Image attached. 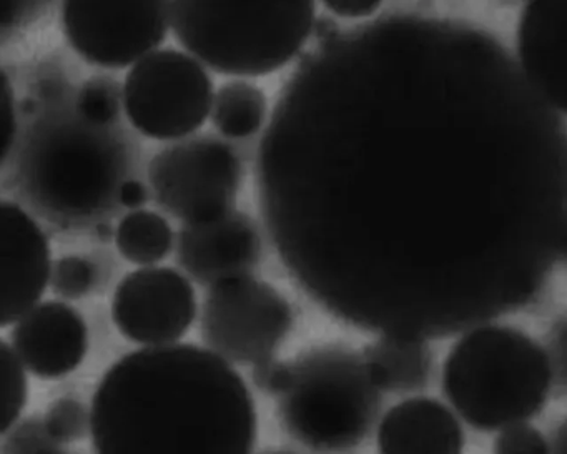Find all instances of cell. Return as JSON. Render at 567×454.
Instances as JSON below:
<instances>
[{
	"label": "cell",
	"mask_w": 567,
	"mask_h": 454,
	"mask_svg": "<svg viewBox=\"0 0 567 454\" xmlns=\"http://www.w3.org/2000/svg\"><path fill=\"white\" fill-rule=\"evenodd\" d=\"M549 109L456 25L384 18L318 45L258 148L285 270L380 337H450L523 307L567 235V134Z\"/></svg>",
	"instance_id": "obj_1"
},
{
	"label": "cell",
	"mask_w": 567,
	"mask_h": 454,
	"mask_svg": "<svg viewBox=\"0 0 567 454\" xmlns=\"http://www.w3.org/2000/svg\"><path fill=\"white\" fill-rule=\"evenodd\" d=\"M91 414L95 454H251L257 440L244 378L192 343L118 360L99 383Z\"/></svg>",
	"instance_id": "obj_2"
},
{
	"label": "cell",
	"mask_w": 567,
	"mask_h": 454,
	"mask_svg": "<svg viewBox=\"0 0 567 454\" xmlns=\"http://www.w3.org/2000/svg\"><path fill=\"white\" fill-rule=\"evenodd\" d=\"M553 380L549 354L529 334L484 323L451 347L441 384L461 420L477 431H501L539 414Z\"/></svg>",
	"instance_id": "obj_3"
},
{
	"label": "cell",
	"mask_w": 567,
	"mask_h": 454,
	"mask_svg": "<svg viewBox=\"0 0 567 454\" xmlns=\"http://www.w3.org/2000/svg\"><path fill=\"white\" fill-rule=\"evenodd\" d=\"M182 48L221 75L261 78L290 64L313 35L315 2H171Z\"/></svg>",
	"instance_id": "obj_4"
},
{
	"label": "cell",
	"mask_w": 567,
	"mask_h": 454,
	"mask_svg": "<svg viewBox=\"0 0 567 454\" xmlns=\"http://www.w3.org/2000/svg\"><path fill=\"white\" fill-rule=\"evenodd\" d=\"M81 115L39 124L22 154L25 194L52 220H91L111 207L124 185V147L118 138Z\"/></svg>",
	"instance_id": "obj_5"
},
{
	"label": "cell",
	"mask_w": 567,
	"mask_h": 454,
	"mask_svg": "<svg viewBox=\"0 0 567 454\" xmlns=\"http://www.w3.org/2000/svg\"><path fill=\"white\" fill-rule=\"evenodd\" d=\"M277 400L287 433L318 453L360 446L381 410V391L363 357L337 344L311 348L290 361Z\"/></svg>",
	"instance_id": "obj_6"
},
{
	"label": "cell",
	"mask_w": 567,
	"mask_h": 454,
	"mask_svg": "<svg viewBox=\"0 0 567 454\" xmlns=\"http://www.w3.org/2000/svg\"><path fill=\"white\" fill-rule=\"evenodd\" d=\"M214 101V82L202 62L175 49L152 52L124 82L128 121L155 141H177L197 132Z\"/></svg>",
	"instance_id": "obj_7"
},
{
	"label": "cell",
	"mask_w": 567,
	"mask_h": 454,
	"mask_svg": "<svg viewBox=\"0 0 567 454\" xmlns=\"http://www.w3.org/2000/svg\"><path fill=\"white\" fill-rule=\"evenodd\" d=\"M148 182L162 210L185 225L204 224L234 211L244 165L227 142L202 135L158 152Z\"/></svg>",
	"instance_id": "obj_8"
},
{
	"label": "cell",
	"mask_w": 567,
	"mask_h": 454,
	"mask_svg": "<svg viewBox=\"0 0 567 454\" xmlns=\"http://www.w3.org/2000/svg\"><path fill=\"white\" fill-rule=\"evenodd\" d=\"M293 321L287 298L248 275L210 288L202 305L200 334L205 347L228 363L255 367L275 357Z\"/></svg>",
	"instance_id": "obj_9"
},
{
	"label": "cell",
	"mask_w": 567,
	"mask_h": 454,
	"mask_svg": "<svg viewBox=\"0 0 567 454\" xmlns=\"http://www.w3.org/2000/svg\"><path fill=\"white\" fill-rule=\"evenodd\" d=\"M62 28L89 64L124 69L155 52L167 38V2H65Z\"/></svg>",
	"instance_id": "obj_10"
},
{
	"label": "cell",
	"mask_w": 567,
	"mask_h": 454,
	"mask_svg": "<svg viewBox=\"0 0 567 454\" xmlns=\"http://www.w3.org/2000/svg\"><path fill=\"white\" fill-rule=\"evenodd\" d=\"M197 317L190 280L171 267L132 271L115 288L112 318L132 343L167 347L187 334Z\"/></svg>",
	"instance_id": "obj_11"
},
{
	"label": "cell",
	"mask_w": 567,
	"mask_h": 454,
	"mask_svg": "<svg viewBox=\"0 0 567 454\" xmlns=\"http://www.w3.org/2000/svg\"><path fill=\"white\" fill-rule=\"evenodd\" d=\"M48 237L31 215L0 205V324L18 323L38 307L52 275Z\"/></svg>",
	"instance_id": "obj_12"
},
{
	"label": "cell",
	"mask_w": 567,
	"mask_h": 454,
	"mask_svg": "<svg viewBox=\"0 0 567 454\" xmlns=\"http://www.w3.org/2000/svg\"><path fill=\"white\" fill-rule=\"evenodd\" d=\"M175 258L202 287L248 277L261 258V235L254 218L230 211L204 224H188L177 238Z\"/></svg>",
	"instance_id": "obj_13"
},
{
	"label": "cell",
	"mask_w": 567,
	"mask_h": 454,
	"mask_svg": "<svg viewBox=\"0 0 567 454\" xmlns=\"http://www.w3.org/2000/svg\"><path fill=\"white\" fill-rule=\"evenodd\" d=\"M12 350L42 380H59L78 370L87 354L84 318L62 301H45L25 313L11 333Z\"/></svg>",
	"instance_id": "obj_14"
},
{
	"label": "cell",
	"mask_w": 567,
	"mask_h": 454,
	"mask_svg": "<svg viewBox=\"0 0 567 454\" xmlns=\"http://www.w3.org/2000/svg\"><path fill=\"white\" fill-rule=\"evenodd\" d=\"M519 69L554 112L567 115V2H529L517 21Z\"/></svg>",
	"instance_id": "obj_15"
},
{
	"label": "cell",
	"mask_w": 567,
	"mask_h": 454,
	"mask_svg": "<svg viewBox=\"0 0 567 454\" xmlns=\"http://www.w3.org/2000/svg\"><path fill=\"white\" fill-rule=\"evenodd\" d=\"M380 454H463L464 431L456 414L434 398L394 404L378 424Z\"/></svg>",
	"instance_id": "obj_16"
},
{
	"label": "cell",
	"mask_w": 567,
	"mask_h": 454,
	"mask_svg": "<svg viewBox=\"0 0 567 454\" xmlns=\"http://www.w3.org/2000/svg\"><path fill=\"white\" fill-rule=\"evenodd\" d=\"M361 357L381 393H414L430 383L433 354L424 340L384 334L368 344Z\"/></svg>",
	"instance_id": "obj_17"
},
{
	"label": "cell",
	"mask_w": 567,
	"mask_h": 454,
	"mask_svg": "<svg viewBox=\"0 0 567 454\" xmlns=\"http://www.w3.org/2000/svg\"><path fill=\"white\" fill-rule=\"evenodd\" d=\"M268 102L264 91L244 81L227 82L218 89L212 109L215 128L227 138H248L264 127Z\"/></svg>",
	"instance_id": "obj_18"
},
{
	"label": "cell",
	"mask_w": 567,
	"mask_h": 454,
	"mask_svg": "<svg viewBox=\"0 0 567 454\" xmlns=\"http://www.w3.org/2000/svg\"><path fill=\"white\" fill-rule=\"evenodd\" d=\"M174 241L171 224L155 211H131L115 230V245L122 257L142 267L165 260L174 248Z\"/></svg>",
	"instance_id": "obj_19"
},
{
	"label": "cell",
	"mask_w": 567,
	"mask_h": 454,
	"mask_svg": "<svg viewBox=\"0 0 567 454\" xmlns=\"http://www.w3.org/2000/svg\"><path fill=\"white\" fill-rule=\"evenodd\" d=\"M121 101H124V92L118 82L107 75H97L82 85L75 109L91 124L109 125L117 118Z\"/></svg>",
	"instance_id": "obj_20"
},
{
	"label": "cell",
	"mask_w": 567,
	"mask_h": 454,
	"mask_svg": "<svg viewBox=\"0 0 567 454\" xmlns=\"http://www.w3.org/2000/svg\"><path fill=\"white\" fill-rule=\"evenodd\" d=\"M0 381H2V398H4L2 433H6L21 420L29 394L25 367L6 340L0 341Z\"/></svg>",
	"instance_id": "obj_21"
},
{
	"label": "cell",
	"mask_w": 567,
	"mask_h": 454,
	"mask_svg": "<svg viewBox=\"0 0 567 454\" xmlns=\"http://www.w3.org/2000/svg\"><path fill=\"white\" fill-rule=\"evenodd\" d=\"M44 423L58 443H74L91 433L92 414L78 398L64 396L48 407Z\"/></svg>",
	"instance_id": "obj_22"
},
{
	"label": "cell",
	"mask_w": 567,
	"mask_h": 454,
	"mask_svg": "<svg viewBox=\"0 0 567 454\" xmlns=\"http://www.w3.org/2000/svg\"><path fill=\"white\" fill-rule=\"evenodd\" d=\"M99 280V270L87 258H59L52 267L51 287L55 295L65 300H81L87 297Z\"/></svg>",
	"instance_id": "obj_23"
},
{
	"label": "cell",
	"mask_w": 567,
	"mask_h": 454,
	"mask_svg": "<svg viewBox=\"0 0 567 454\" xmlns=\"http://www.w3.org/2000/svg\"><path fill=\"white\" fill-rule=\"evenodd\" d=\"M62 444L58 443L45 427L44 417L32 416L19 420L11 430L6 431L2 441V454H61Z\"/></svg>",
	"instance_id": "obj_24"
},
{
	"label": "cell",
	"mask_w": 567,
	"mask_h": 454,
	"mask_svg": "<svg viewBox=\"0 0 567 454\" xmlns=\"http://www.w3.org/2000/svg\"><path fill=\"white\" fill-rule=\"evenodd\" d=\"M493 454H550V446L544 434L526 421L501 430Z\"/></svg>",
	"instance_id": "obj_25"
},
{
	"label": "cell",
	"mask_w": 567,
	"mask_h": 454,
	"mask_svg": "<svg viewBox=\"0 0 567 454\" xmlns=\"http://www.w3.org/2000/svg\"><path fill=\"white\" fill-rule=\"evenodd\" d=\"M288 374H290V363H285L275 357L251 367V381L255 386L271 396H278L281 393L287 384Z\"/></svg>",
	"instance_id": "obj_26"
},
{
	"label": "cell",
	"mask_w": 567,
	"mask_h": 454,
	"mask_svg": "<svg viewBox=\"0 0 567 454\" xmlns=\"http://www.w3.org/2000/svg\"><path fill=\"white\" fill-rule=\"evenodd\" d=\"M0 121H2V157L0 161H8L9 154L14 148L18 138V115H16V99L12 92L11 82L8 75L2 74V97H0Z\"/></svg>",
	"instance_id": "obj_27"
},
{
	"label": "cell",
	"mask_w": 567,
	"mask_h": 454,
	"mask_svg": "<svg viewBox=\"0 0 567 454\" xmlns=\"http://www.w3.org/2000/svg\"><path fill=\"white\" fill-rule=\"evenodd\" d=\"M549 360L553 364L554 376L567 388V320L556 328L550 338Z\"/></svg>",
	"instance_id": "obj_28"
},
{
	"label": "cell",
	"mask_w": 567,
	"mask_h": 454,
	"mask_svg": "<svg viewBox=\"0 0 567 454\" xmlns=\"http://www.w3.org/2000/svg\"><path fill=\"white\" fill-rule=\"evenodd\" d=\"M324 9L331 14L340 16L344 19H367L373 18L381 9V2H347V0H334V2H324Z\"/></svg>",
	"instance_id": "obj_29"
},
{
	"label": "cell",
	"mask_w": 567,
	"mask_h": 454,
	"mask_svg": "<svg viewBox=\"0 0 567 454\" xmlns=\"http://www.w3.org/2000/svg\"><path fill=\"white\" fill-rule=\"evenodd\" d=\"M148 192L142 182L125 180L118 192V202L127 208H138L147 204Z\"/></svg>",
	"instance_id": "obj_30"
},
{
	"label": "cell",
	"mask_w": 567,
	"mask_h": 454,
	"mask_svg": "<svg viewBox=\"0 0 567 454\" xmlns=\"http://www.w3.org/2000/svg\"><path fill=\"white\" fill-rule=\"evenodd\" d=\"M313 34L317 35L320 44H324V42L333 41L340 31H338L337 22L330 18H320L315 22Z\"/></svg>",
	"instance_id": "obj_31"
},
{
	"label": "cell",
	"mask_w": 567,
	"mask_h": 454,
	"mask_svg": "<svg viewBox=\"0 0 567 454\" xmlns=\"http://www.w3.org/2000/svg\"><path fill=\"white\" fill-rule=\"evenodd\" d=\"M556 447H554V453L550 451V454H567V424L560 430L559 436H557Z\"/></svg>",
	"instance_id": "obj_32"
},
{
	"label": "cell",
	"mask_w": 567,
	"mask_h": 454,
	"mask_svg": "<svg viewBox=\"0 0 567 454\" xmlns=\"http://www.w3.org/2000/svg\"><path fill=\"white\" fill-rule=\"evenodd\" d=\"M95 231H97V234H101L102 238L111 237V227H109V225H97Z\"/></svg>",
	"instance_id": "obj_33"
},
{
	"label": "cell",
	"mask_w": 567,
	"mask_h": 454,
	"mask_svg": "<svg viewBox=\"0 0 567 454\" xmlns=\"http://www.w3.org/2000/svg\"><path fill=\"white\" fill-rule=\"evenodd\" d=\"M559 257H563L567 261V235L564 238L563 247H560Z\"/></svg>",
	"instance_id": "obj_34"
},
{
	"label": "cell",
	"mask_w": 567,
	"mask_h": 454,
	"mask_svg": "<svg viewBox=\"0 0 567 454\" xmlns=\"http://www.w3.org/2000/svg\"><path fill=\"white\" fill-rule=\"evenodd\" d=\"M261 454H297V453H293V451H288V450H270V451H265V453H261Z\"/></svg>",
	"instance_id": "obj_35"
},
{
	"label": "cell",
	"mask_w": 567,
	"mask_h": 454,
	"mask_svg": "<svg viewBox=\"0 0 567 454\" xmlns=\"http://www.w3.org/2000/svg\"><path fill=\"white\" fill-rule=\"evenodd\" d=\"M61 454H69V453H65V451H64V453H61Z\"/></svg>",
	"instance_id": "obj_36"
}]
</instances>
